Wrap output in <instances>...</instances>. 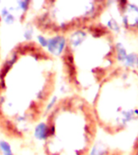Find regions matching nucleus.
Returning a JSON list of instances; mask_svg holds the SVG:
<instances>
[{
  "mask_svg": "<svg viewBox=\"0 0 138 155\" xmlns=\"http://www.w3.org/2000/svg\"><path fill=\"white\" fill-rule=\"evenodd\" d=\"M58 82L57 60L33 40L17 43L0 63V133L24 140L44 119Z\"/></svg>",
  "mask_w": 138,
  "mask_h": 155,
  "instance_id": "1",
  "label": "nucleus"
},
{
  "mask_svg": "<svg viewBox=\"0 0 138 155\" xmlns=\"http://www.w3.org/2000/svg\"><path fill=\"white\" fill-rule=\"evenodd\" d=\"M87 107L77 95L53 103L44 117V155H90L92 137L87 123Z\"/></svg>",
  "mask_w": 138,
  "mask_h": 155,
  "instance_id": "2",
  "label": "nucleus"
},
{
  "mask_svg": "<svg viewBox=\"0 0 138 155\" xmlns=\"http://www.w3.org/2000/svg\"><path fill=\"white\" fill-rule=\"evenodd\" d=\"M0 25H1V22H0ZM2 46H1V33H0V63L2 61Z\"/></svg>",
  "mask_w": 138,
  "mask_h": 155,
  "instance_id": "3",
  "label": "nucleus"
},
{
  "mask_svg": "<svg viewBox=\"0 0 138 155\" xmlns=\"http://www.w3.org/2000/svg\"><path fill=\"white\" fill-rule=\"evenodd\" d=\"M102 155H122L121 153H116V152H110V153H105L104 154Z\"/></svg>",
  "mask_w": 138,
  "mask_h": 155,
  "instance_id": "4",
  "label": "nucleus"
},
{
  "mask_svg": "<svg viewBox=\"0 0 138 155\" xmlns=\"http://www.w3.org/2000/svg\"><path fill=\"white\" fill-rule=\"evenodd\" d=\"M0 155H3V153H2V150H1V148H0Z\"/></svg>",
  "mask_w": 138,
  "mask_h": 155,
  "instance_id": "5",
  "label": "nucleus"
}]
</instances>
